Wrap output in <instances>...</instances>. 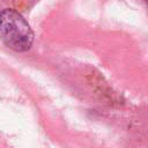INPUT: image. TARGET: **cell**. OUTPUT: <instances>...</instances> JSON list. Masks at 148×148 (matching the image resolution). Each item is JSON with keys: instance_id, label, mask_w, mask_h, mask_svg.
Wrapping results in <instances>:
<instances>
[{"instance_id": "6da1fadb", "label": "cell", "mask_w": 148, "mask_h": 148, "mask_svg": "<svg viewBox=\"0 0 148 148\" xmlns=\"http://www.w3.org/2000/svg\"><path fill=\"white\" fill-rule=\"evenodd\" d=\"M0 37L10 49L24 52L34 42V32L25 18L14 9H3L0 13Z\"/></svg>"}, {"instance_id": "7a4b0ae2", "label": "cell", "mask_w": 148, "mask_h": 148, "mask_svg": "<svg viewBox=\"0 0 148 148\" xmlns=\"http://www.w3.org/2000/svg\"><path fill=\"white\" fill-rule=\"evenodd\" d=\"M145 1H146V2H147V3H148V0H145Z\"/></svg>"}]
</instances>
